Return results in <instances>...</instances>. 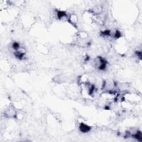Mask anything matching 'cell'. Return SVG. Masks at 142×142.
I'll use <instances>...</instances> for the list:
<instances>
[{
  "label": "cell",
  "mask_w": 142,
  "mask_h": 142,
  "mask_svg": "<svg viewBox=\"0 0 142 142\" xmlns=\"http://www.w3.org/2000/svg\"><path fill=\"white\" fill-rule=\"evenodd\" d=\"M79 129L83 133H87L91 130V127L85 124H81L79 125Z\"/></svg>",
  "instance_id": "6da1fadb"
}]
</instances>
